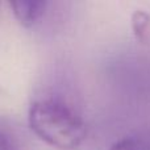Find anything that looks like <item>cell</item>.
<instances>
[{"instance_id":"obj_5","label":"cell","mask_w":150,"mask_h":150,"mask_svg":"<svg viewBox=\"0 0 150 150\" xmlns=\"http://www.w3.org/2000/svg\"><path fill=\"white\" fill-rule=\"evenodd\" d=\"M0 150H17L11 133L0 125Z\"/></svg>"},{"instance_id":"obj_3","label":"cell","mask_w":150,"mask_h":150,"mask_svg":"<svg viewBox=\"0 0 150 150\" xmlns=\"http://www.w3.org/2000/svg\"><path fill=\"white\" fill-rule=\"evenodd\" d=\"M107 150H150V144L142 137H124Z\"/></svg>"},{"instance_id":"obj_2","label":"cell","mask_w":150,"mask_h":150,"mask_svg":"<svg viewBox=\"0 0 150 150\" xmlns=\"http://www.w3.org/2000/svg\"><path fill=\"white\" fill-rule=\"evenodd\" d=\"M9 7L17 21L23 26H32L45 15L47 1L42 0H17L11 1Z\"/></svg>"},{"instance_id":"obj_4","label":"cell","mask_w":150,"mask_h":150,"mask_svg":"<svg viewBox=\"0 0 150 150\" xmlns=\"http://www.w3.org/2000/svg\"><path fill=\"white\" fill-rule=\"evenodd\" d=\"M150 25V16L144 11H136L132 16V28L136 37L140 40L145 38Z\"/></svg>"},{"instance_id":"obj_1","label":"cell","mask_w":150,"mask_h":150,"mask_svg":"<svg viewBox=\"0 0 150 150\" xmlns=\"http://www.w3.org/2000/svg\"><path fill=\"white\" fill-rule=\"evenodd\" d=\"M28 122L37 137L59 150L76 149L87 136L84 120L70 105L57 99L32 103Z\"/></svg>"}]
</instances>
